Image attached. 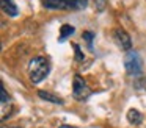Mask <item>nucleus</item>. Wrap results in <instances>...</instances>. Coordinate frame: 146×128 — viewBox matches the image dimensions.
Listing matches in <instances>:
<instances>
[{"instance_id": "obj_1", "label": "nucleus", "mask_w": 146, "mask_h": 128, "mask_svg": "<svg viewBox=\"0 0 146 128\" xmlns=\"http://www.w3.org/2000/svg\"><path fill=\"white\" fill-rule=\"evenodd\" d=\"M50 64L42 56H35L29 62V78L33 84H39L49 75Z\"/></svg>"}, {"instance_id": "obj_2", "label": "nucleus", "mask_w": 146, "mask_h": 128, "mask_svg": "<svg viewBox=\"0 0 146 128\" xmlns=\"http://www.w3.org/2000/svg\"><path fill=\"white\" fill-rule=\"evenodd\" d=\"M42 5L47 9L60 11H79L88 6V0H42Z\"/></svg>"}, {"instance_id": "obj_3", "label": "nucleus", "mask_w": 146, "mask_h": 128, "mask_svg": "<svg viewBox=\"0 0 146 128\" xmlns=\"http://www.w3.org/2000/svg\"><path fill=\"white\" fill-rule=\"evenodd\" d=\"M124 67L126 72L130 77H140L143 72V61L140 58L138 52L135 50H129L126 53V58H124Z\"/></svg>"}, {"instance_id": "obj_4", "label": "nucleus", "mask_w": 146, "mask_h": 128, "mask_svg": "<svg viewBox=\"0 0 146 128\" xmlns=\"http://www.w3.org/2000/svg\"><path fill=\"white\" fill-rule=\"evenodd\" d=\"M91 95V89L86 84V81L83 80L80 75H74V83H72V97L77 102H83Z\"/></svg>"}, {"instance_id": "obj_5", "label": "nucleus", "mask_w": 146, "mask_h": 128, "mask_svg": "<svg viewBox=\"0 0 146 128\" xmlns=\"http://www.w3.org/2000/svg\"><path fill=\"white\" fill-rule=\"evenodd\" d=\"M113 37H115V42H116V45L119 47V49L127 50V52L130 50V47H132V41H130V36L123 30V28H116Z\"/></svg>"}, {"instance_id": "obj_6", "label": "nucleus", "mask_w": 146, "mask_h": 128, "mask_svg": "<svg viewBox=\"0 0 146 128\" xmlns=\"http://www.w3.org/2000/svg\"><path fill=\"white\" fill-rule=\"evenodd\" d=\"M2 9H3V12L7 16H10V17L19 16V8H17V5L14 3V0H2Z\"/></svg>"}, {"instance_id": "obj_7", "label": "nucleus", "mask_w": 146, "mask_h": 128, "mask_svg": "<svg viewBox=\"0 0 146 128\" xmlns=\"http://www.w3.org/2000/svg\"><path fill=\"white\" fill-rule=\"evenodd\" d=\"M127 120L132 125H140L143 120V114L140 111H137V109H129L127 111Z\"/></svg>"}, {"instance_id": "obj_8", "label": "nucleus", "mask_w": 146, "mask_h": 128, "mask_svg": "<svg viewBox=\"0 0 146 128\" xmlns=\"http://www.w3.org/2000/svg\"><path fill=\"white\" fill-rule=\"evenodd\" d=\"M74 31H76V28L72 27V25H63V27L60 28V37H58V41L60 42H63V41H66L68 37H71L74 34Z\"/></svg>"}, {"instance_id": "obj_9", "label": "nucleus", "mask_w": 146, "mask_h": 128, "mask_svg": "<svg viewBox=\"0 0 146 128\" xmlns=\"http://www.w3.org/2000/svg\"><path fill=\"white\" fill-rule=\"evenodd\" d=\"M38 95L41 97L42 100H47V102L57 103V105H63V100H61L60 97H57V95H54V94H50V92H46V91H39Z\"/></svg>"}, {"instance_id": "obj_10", "label": "nucleus", "mask_w": 146, "mask_h": 128, "mask_svg": "<svg viewBox=\"0 0 146 128\" xmlns=\"http://www.w3.org/2000/svg\"><path fill=\"white\" fill-rule=\"evenodd\" d=\"M83 39L88 42V47H90V49H93V39H94V33H91V31H86V33H83Z\"/></svg>"}, {"instance_id": "obj_11", "label": "nucleus", "mask_w": 146, "mask_h": 128, "mask_svg": "<svg viewBox=\"0 0 146 128\" xmlns=\"http://www.w3.org/2000/svg\"><path fill=\"white\" fill-rule=\"evenodd\" d=\"M74 50H76V59H77V61H83V59H85V55L82 53L79 44H74Z\"/></svg>"}, {"instance_id": "obj_12", "label": "nucleus", "mask_w": 146, "mask_h": 128, "mask_svg": "<svg viewBox=\"0 0 146 128\" xmlns=\"http://www.w3.org/2000/svg\"><path fill=\"white\" fill-rule=\"evenodd\" d=\"M60 128H74V127H71V125H63V127H60Z\"/></svg>"}, {"instance_id": "obj_13", "label": "nucleus", "mask_w": 146, "mask_h": 128, "mask_svg": "<svg viewBox=\"0 0 146 128\" xmlns=\"http://www.w3.org/2000/svg\"><path fill=\"white\" fill-rule=\"evenodd\" d=\"M8 128H21V127H8Z\"/></svg>"}]
</instances>
